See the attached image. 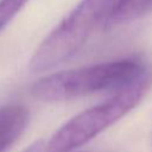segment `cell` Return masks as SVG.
Masks as SVG:
<instances>
[{
  "label": "cell",
  "instance_id": "6da1fadb",
  "mask_svg": "<svg viewBox=\"0 0 152 152\" xmlns=\"http://www.w3.org/2000/svg\"><path fill=\"white\" fill-rule=\"evenodd\" d=\"M152 86V70L144 68L132 81L102 103L83 110L59 127L45 144V152H71L135 108Z\"/></svg>",
  "mask_w": 152,
  "mask_h": 152
},
{
  "label": "cell",
  "instance_id": "7a4b0ae2",
  "mask_svg": "<svg viewBox=\"0 0 152 152\" xmlns=\"http://www.w3.org/2000/svg\"><path fill=\"white\" fill-rule=\"evenodd\" d=\"M144 68L137 59H120L64 70L39 78L32 84L31 94L39 101L57 102L104 90H118Z\"/></svg>",
  "mask_w": 152,
  "mask_h": 152
},
{
  "label": "cell",
  "instance_id": "3957f363",
  "mask_svg": "<svg viewBox=\"0 0 152 152\" xmlns=\"http://www.w3.org/2000/svg\"><path fill=\"white\" fill-rule=\"evenodd\" d=\"M114 0H81L39 44L28 61L31 72L48 71L71 58L104 19Z\"/></svg>",
  "mask_w": 152,
  "mask_h": 152
},
{
  "label": "cell",
  "instance_id": "277c9868",
  "mask_svg": "<svg viewBox=\"0 0 152 152\" xmlns=\"http://www.w3.org/2000/svg\"><path fill=\"white\" fill-rule=\"evenodd\" d=\"M30 121L28 109L21 104L0 107V152H6L24 133Z\"/></svg>",
  "mask_w": 152,
  "mask_h": 152
},
{
  "label": "cell",
  "instance_id": "5b68a950",
  "mask_svg": "<svg viewBox=\"0 0 152 152\" xmlns=\"http://www.w3.org/2000/svg\"><path fill=\"white\" fill-rule=\"evenodd\" d=\"M152 11V0H114L104 17V27L113 28L135 21Z\"/></svg>",
  "mask_w": 152,
  "mask_h": 152
},
{
  "label": "cell",
  "instance_id": "8992f818",
  "mask_svg": "<svg viewBox=\"0 0 152 152\" xmlns=\"http://www.w3.org/2000/svg\"><path fill=\"white\" fill-rule=\"evenodd\" d=\"M28 0H0V32L12 21Z\"/></svg>",
  "mask_w": 152,
  "mask_h": 152
},
{
  "label": "cell",
  "instance_id": "52a82bcc",
  "mask_svg": "<svg viewBox=\"0 0 152 152\" xmlns=\"http://www.w3.org/2000/svg\"><path fill=\"white\" fill-rule=\"evenodd\" d=\"M23 152H45V142L43 140H37V141L32 142Z\"/></svg>",
  "mask_w": 152,
  "mask_h": 152
}]
</instances>
